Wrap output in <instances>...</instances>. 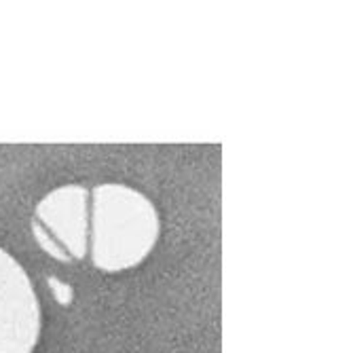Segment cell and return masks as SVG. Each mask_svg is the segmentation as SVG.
Returning a JSON list of instances; mask_svg holds the SVG:
<instances>
[{
    "instance_id": "6da1fadb",
    "label": "cell",
    "mask_w": 353,
    "mask_h": 353,
    "mask_svg": "<svg viewBox=\"0 0 353 353\" xmlns=\"http://www.w3.org/2000/svg\"><path fill=\"white\" fill-rule=\"evenodd\" d=\"M159 216L150 199L125 184H100L91 205V261L119 273L140 265L159 239Z\"/></svg>"
},
{
    "instance_id": "7a4b0ae2",
    "label": "cell",
    "mask_w": 353,
    "mask_h": 353,
    "mask_svg": "<svg viewBox=\"0 0 353 353\" xmlns=\"http://www.w3.org/2000/svg\"><path fill=\"white\" fill-rule=\"evenodd\" d=\"M87 197L85 186L68 184L51 190L39 203L32 231L53 259L68 263L87 254Z\"/></svg>"
},
{
    "instance_id": "3957f363",
    "label": "cell",
    "mask_w": 353,
    "mask_h": 353,
    "mask_svg": "<svg viewBox=\"0 0 353 353\" xmlns=\"http://www.w3.org/2000/svg\"><path fill=\"white\" fill-rule=\"evenodd\" d=\"M41 334V307L32 281L0 248V353H32Z\"/></svg>"
}]
</instances>
